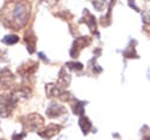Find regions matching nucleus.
I'll return each instance as SVG.
<instances>
[{
    "instance_id": "nucleus-15",
    "label": "nucleus",
    "mask_w": 150,
    "mask_h": 140,
    "mask_svg": "<svg viewBox=\"0 0 150 140\" xmlns=\"http://www.w3.org/2000/svg\"><path fill=\"white\" fill-rule=\"evenodd\" d=\"M127 51H130V48H128ZM123 54H124V56H127V55H128V52H125V51H124V52H123ZM131 54H134V56H136V58H137V54H136V52H135V48H132V49H131V52H130V56H131Z\"/></svg>"
},
{
    "instance_id": "nucleus-16",
    "label": "nucleus",
    "mask_w": 150,
    "mask_h": 140,
    "mask_svg": "<svg viewBox=\"0 0 150 140\" xmlns=\"http://www.w3.org/2000/svg\"><path fill=\"white\" fill-rule=\"evenodd\" d=\"M25 136V134H21L20 136H16V135H13V140H21L22 138Z\"/></svg>"
},
{
    "instance_id": "nucleus-12",
    "label": "nucleus",
    "mask_w": 150,
    "mask_h": 140,
    "mask_svg": "<svg viewBox=\"0 0 150 140\" xmlns=\"http://www.w3.org/2000/svg\"><path fill=\"white\" fill-rule=\"evenodd\" d=\"M69 81H70L69 75L64 72V69H61V72H60V78H59V82L62 84L63 86H67V85L69 84Z\"/></svg>"
},
{
    "instance_id": "nucleus-9",
    "label": "nucleus",
    "mask_w": 150,
    "mask_h": 140,
    "mask_svg": "<svg viewBox=\"0 0 150 140\" xmlns=\"http://www.w3.org/2000/svg\"><path fill=\"white\" fill-rule=\"evenodd\" d=\"M84 13H86V15L88 16V19H87V18H84V21L87 22V25L90 27V29H91V31H95V29H96L95 18H94L91 14H89V13H88V9H84Z\"/></svg>"
},
{
    "instance_id": "nucleus-14",
    "label": "nucleus",
    "mask_w": 150,
    "mask_h": 140,
    "mask_svg": "<svg viewBox=\"0 0 150 140\" xmlns=\"http://www.w3.org/2000/svg\"><path fill=\"white\" fill-rule=\"evenodd\" d=\"M66 66H73L71 67L73 69H79V71L82 69V67H83L82 64H80V62H67Z\"/></svg>"
},
{
    "instance_id": "nucleus-4",
    "label": "nucleus",
    "mask_w": 150,
    "mask_h": 140,
    "mask_svg": "<svg viewBox=\"0 0 150 140\" xmlns=\"http://www.w3.org/2000/svg\"><path fill=\"white\" fill-rule=\"evenodd\" d=\"M60 129H61L60 126H56V125H54V124H50V125H48V126L45 128L43 132L40 133V135H42V136H45V138H50V136H53L55 133H57Z\"/></svg>"
},
{
    "instance_id": "nucleus-13",
    "label": "nucleus",
    "mask_w": 150,
    "mask_h": 140,
    "mask_svg": "<svg viewBox=\"0 0 150 140\" xmlns=\"http://www.w3.org/2000/svg\"><path fill=\"white\" fill-rule=\"evenodd\" d=\"M75 102L76 104H74V106H73V112L75 114H77V115H82L83 114V109H84L83 102H80V101H75Z\"/></svg>"
},
{
    "instance_id": "nucleus-10",
    "label": "nucleus",
    "mask_w": 150,
    "mask_h": 140,
    "mask_svg": "<svg viewBox=\"0 0 150 140\" xmlns=\"http://www.w3.org/2000/svg\"><path fill=\"white\" fill-rule=\"evenodd\" d=\"M0 84H5V85H8L11 81H13V74L9 72V71H7V73H6V75H4V72H2V69L0 71Z\"/></svg>"
},
{
    "instance_id": "nucleus-17",
    "label": "nucleus",
    "mask_w": 150,
    "mask_h": 140,
    "mask_svg": "<svg viewBox=\"0 0 150 140\" xmlns=\"http://www.w3.org/2000/svg\"><path fill=\"white\" fill-rule=\"evenodd\" d=\"M39 55H40V56H41V58H42L43 60H47V58L45 56V54H43V53H39Z\"/></svg>"
},
{
    "instance_id": "nucleus-3",
    "label": "nucleus",
    "mask_w": 150,
    "mask_h": 140,
    "mask_svg": "<svg viewBox=\"0 0 150 140\" xmlns=\"http://www.w3.org/2000/svg\"><path fill=\"white\" fill-rule=\"evenodd\" d=\"M43 124V119L38 114H32L28 116V128L35 129L38 126H41Z\"/></svg>"
},
{
    "instance_id": "nucleus-5",
    "label": "nucleus",
    "mask_w": 150,
    "mask_h": 140,
    "mask_svg": "<svg viewBox=\"0 0 150 140\" xmlns=\"http://www.w3.org/2000/svg\"><path fill=\"white\" fill-rule=\"evenodd\" d=\"M62 112H64V108L61 106V105H57V104H52L48 109H47V115L50 116V118H54L59 114H61Z\"/></svg>"
},
{
    "instance_id": "nucleus-1",
    "label": "nucleus",
    "mask_w": 150,
    "mask_h": 140,
    "mask_svg": "<svg viewBox=\"0 0 150 140\" xmlns=\"http://www.w3.org/2000/svg\"><path fill=\"white\" fill-rule=\"evenodd\" d=\"M28 18V11L25 6V4H16L14 8V22H16L18 27H22Z\"/></svg>"
},
{
    "instance_id": "nucleus-7",
    "label": "nucleus",
    "mask_w": 150,
    "mask_h": 140,
    "mask_svg": "<svg viewBox=\"0 0 150 140\" xmlns=\"http://www.w3.org/2000/svg\"><path fill=\"white\" fill-rule=\"evenodd\" d=\"M46 92H47V94H48L49 96L60 95V94L62 93V91L59 88V86H56V85H54V84H49V85H47V87H46Z\"/></svg>"
},
{
    "instance_id": "nucleus-6",
    "label": "nucleus",
    "mask_w": 150,
    "mask_h": 140,
    "mask_svg": "<svg viewBox=\"0 0 150 140\" xmlns=\"http://www.w3.org/2000/svg\"><path fill=\"white\" fill-rule=\"evenodd\" d=\"M79 124H80V127H81L83 134H87L91 128V124H90L89 119L86 118V116H81L80 120H79Z\"/></svg>"
},
{
    "instance_id": "nucleus-11",
    "label": "nucleus",
    "mask_w": 150,
    "mask_h": 140,
    "mask_svg": "<svg viewBox=\"0 0 150 140\" xmlns=\"http://www.w3.org/2000/svg\"><path fill=\"white\" fill-rule=\"evenodd\" d=\"M18 41H19V36L15 35V34L6 35V36H4V39H2V42L7 44V45H13V44H16Z\"/></svg>"
},
{
    "instance_id": "nucleus-2",
    "label": "nucleus",
    "mask_w": 150,
    "mask_h": 140,
    "mask_svg": "<svg viewBox=\"0 0 150 140\" xmlns=\"http://www.w3.org/2000/svg\"><path fill=\"white\" fill-rule=\"evenodd\" d=\"M89 44H90V39H89V38H87V36L79 38V39H76V40H75V42H74V45H73V49H71L70 52H74V51L76 49L75 55H74V56H77V55H79L80 49H82L84 46H88Z\"/></svg>"
},
{
    "instance_id": "nucleus-18",
    "label": "nucleus",
    "mask_w": 150,
    "mask_h": 140,
    "mask_svg": "<svg viewBox=\"0 0 150 140\" xmlns=\"http://www.w3.org/2000/svg\"><path fill=\"white\" fill-rule=\"evenodd\" d=\"M144 140H150V136H148V138H145Z\"/></svg>"
},
{
    "instance_id": "nucleus-8",
    "label": "nucleus",
    "mask_w": 150,
    "mask_h": 140,
    "mask_svg": "<svg viewBox=\"0 0 150 140\" xmlns=\"http://www.w3.org/2000/svg\"><path fill=\"white\" fill-rule=\"evenodd\" d=\"M29 38L26 35V42H27V49L29 51V53H33L34 52V48H35V36L32 32H29Z\"/></svg>"
}]
</instances>
